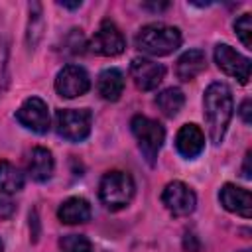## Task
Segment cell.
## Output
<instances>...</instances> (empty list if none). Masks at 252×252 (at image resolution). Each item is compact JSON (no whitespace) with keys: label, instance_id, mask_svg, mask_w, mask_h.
Here are the masks:
<instances>
[{"label":"cell","instance_id":"6da1fadb","mask_svg":"<svg viewBox=\"0 0 252 252\" xmlns=\"http://www.w3.org/2000/svg\"><path fill=\"white\" fill-rule=\"evenodd\" d=\"M234 110L232 93L224 83H211L203 94V116L207 122L209 138L213 144H220L230 124Z\"/></svg>","mask_w":252,"mask_h":252},{"label":"cell","instance_id":"7a4b0ae2","mask_svg":"<svg viewBox=\"0 0 252 252\" xmlns=\"http://www.w3.org/2000/svg\"><path fill=\"white\" fill-rule=\"evenodd\" d=\"M134 43L140 51L154 55V57H161V55L173 53L181 45V32L175 26H167V24H159V22L146 24L136 33Z\"/></svg>","mask_w":252,"mask_h":252},{"label":"cell","instance_id":"3957f363","mask_svg":"<svg viewBox=\"0 0 252 252\" xmlns=\"http://www.w3.org/2000/svg\"><path fill=\"white\" fill-rule=\"evenodd\" d=\"M134 191H136V185L132 175L118 169L104 173L98 183V199L110 211H120L128 207L134 197Z\"/></svg>","mask_w":252,"mask_h":252},{"label":"cell","instance_id":"277c9868","mask_svg":"<svg viewBox=\"0 0 252 252\" xmlns=\"http://www.w3.org/2000/svg\"><path fill=\"white\" fill-rule=\"evenodd\" d=\"M130 130H132V134H134V138L138 142V148L144 154L146 161L150 165H154L156 158H158V154H159V150L163 146V140H165L163 126L154 118L136 114L130 120Z\"/></svg>","mask_w":252,"mask_h":252},{"label":"cell","instance_id":"5b68a950","mask_svg":"<svg viewBox=\"0 0 252 252\" xmlns=\"http://www.w3.org/2000/svg\"><path fill=\"white\" fill-rule=\"evenodd\" d=\"M93 114L89 108H59L55 112V132L69 140L81 142L91 134Z\"/></svg>","mask_w":252,"mask_h":252},{"label":"cell","instance_id":"8992f818","mask_svg":"<svg viewBox=\"0 0 252 252\" xmlns=\"http://www.w3.org/2000/svg\"><path fill=\"white\" fill-rule=\"evenodd\" d=\"M89 49L102 57H114L126 49V39L114 22L102 20L98 30L94 32V35L89 41Z\"/></svg>","mask_w":252,"mask_h":252},{"label":"cell","instance_id":"52a82bcc","mask_svg":"<svg viewBox=\"0 0 252 252\" xmlns=\"http://www.w3.org/2000/svg\"><path fill=\"white\" fill-rule=\"evenodd\" d=\"M161 203L165 205V209L175 215V217H187L195 211L197 205V195L195 191L183 183V181H171L163 187L161 191Z\"/></svg>","mask_w":252,"mask_h":252},{"label":"cell","instance_id":"ba28073f","mask_svg":"<svg viewBox=\"0 0 252 252\" xmlns=\"http://www.w3.org/2000/svg\"><path fill=\"white\" fill-rule=\"evenodd\" d=\"M215 63H217V67H219L222 73H226V75L238 79V83H242V85L248 83L250 71H252L250 59L244 57V55H240V53H238L236 49H232L230 45L219 43V45L215 47Z\"/></svg>","mask_w":252,"mask_h":252},{"label":"cell","instance_id":"9c48e42d","mask_svg":"<svg viewBox=\"0 0 252 252\" xmlns=\"http://www.w3.org/2000/svg\"><path fill=\"white\" fill-rule=\"evenodd\" d=\"M91 89V77L81 65H65L55 77V91L63 98H75Z\"/></svg>","mask_w":252,"mask_h":252},{"label":"cell","instance_id":"30bf717a","mask_svg":"<svg viewBox=\"0 0 252 252\" xmlns=\"http://www.w3.org/2000/svg\"><path fill=\"white\" fill-rule=\"evenodd\" d=\"M16 120L35 132V134H45L49 130V110L47 104L39 96H30L22 102V106L16 110Z\"/></svg>","mask_w":252,"mask_h":252},{"label":"cell","instance_id":"8fae6325","mask_svg":"<svg viewBox=\"0 0 252 252\" xmlns=\"http://www.w3.org/2000/svg\"><path fill=\"white\" fill-rule=\"evenodd\" d=\"M130 77L142 91H154L165 77V67L146 57H134L130 63Z\"/></svg>","mask_w":252,"mask_h":252},{"label":"cell","instance_id":"7c38bea8","mask_svg":"<svg viewBox=\"0 0 252 252\" xmlns=\"http://www.w3.org/2000/svg\"><path fill=\"white\" fill-rule=\"evenodd\" d=\"M219 199H220V205L226 211L236 213L244 219H250V215H252V195H250L248 189L232 185V183H224L220 193H219Z\"/></svg>","mask_w":252,"mask_h":252},{"label":"cell","instance_id":"4fadbf2b","mask_svg":"<svg viewBox=\"0 0 252 252\" xmlns=\"http://www.w3.org/2000/svg\"><path fill=\"white\" fill-rule=\"evenodd\" d=\"M175 148L187 159L197 158L205 150V134H203V130L197 124H183L179 128L177 136H175Z\"/></svg>","mask_w":252,"mask_h":252},{"label":"cell","instance_id":"5bb4252c","mask_svg":"<svg viewBox=\"0 0 252 252\" xmlns=\"http://www.w3.org/2000/svg\"><path fill=\"white\" fill-rule=\"evenodd\" d=\"M53 167H55V161H53V156L47 148L43 146H35L32 152H30V158H28V173L33 181H47L51 175H53Z\"/></svg>","mask_w":252,"mask_h":252},{"label":"cell","instance_id":"9a60e30c","mask_svg":"<svg viewBox=\"0 0 252 252\" xmlns=\"http://www.w3.org/2000/svg\"><path fill=\"white\" fill-rule=\"evenodd\" d=\"M207 69V55L203 49H189L185 51L175 65V75L181 81H193Z\"/></svg>","mask_w":252,"mask_h":252},{"label":"cell","instance_id":"2e32d148","mask_svg":"<svg viewBox=\"0 0 252 252\" xmlns=\"http://www.w3.org/2000/svg\"><path fill=\"white\" fill-rule=\"evenodd\" d=\"M57 217L65 224H81L91 219V205L83 197H69L57 209Z\"/></svg>","mask_w":252,"mask_h":252},{"label":"cell","instance_id":"e0dca14e","mask_svg":"<svg viewBox=\"0 0 252 252\" xmlns=\"http://www.w3.org/2000/svg\"><path fill=\"white\" fill-rule=\"evenodd\" d=\"M96 91L98 94L104 98V100H118L122 91H124V75L110 67V69H104L100 75H98V81H96Z\"/></svg>","mask_w":252,"mask_h":252},{"label":"cell","instance_id":"ac0fdd59","mask_svg":"<svg viewBox=\"0 0 252 252\" xmlns=\"http://www.w3.org/2000/svg\"><path fill=\"white\" fill-rule=\"evenodd\" d=\"M183 102H185L183 91L177 89V87L163 89V91L158 93V96H156V104H158V108H159L167 118L177 116V112L183 108Z\"/></svg>","mask_w":252,"mask_h":252},{"label":"cell","instance_id":"d6986e66","mask_svg":"<svg viewBox=\"0 0 252 252\" xmlns=\"http://www.w3.org/2000/svg\"><path fill=\"white\" fill-rule=\"evenodd\" d=\"M24 187V173L10 161H0V193L12 195Z\"/></svg>","mask_w":252,"mask_h":252},{"label":"cell","instance_id":"ffe728a7","mask_svg":"<svg viewBox=\"0 0 252 252\" xmlns=\"http://www.w3.org/2000/svg\"><path fill=\"white\" fill-rule=\"evenodd\" d=\"M41 33H43V16H41V4H39V2H32V4H30L28 33H26L28 45H30V47H35V45H37V41L41 39Z\"/></svg>","mask_w":252,"mask_h":252},{"label":"cell","instance_id":"44dd1931","mask_svg":"<svg viewBox=\"0 0 252 252\" xmlns=\"http://www.w3.org/2000/svg\"><path fill=\"white\" fill-rule=\"evenodd\" d=\"M59 248L63 252H91V240L83 234H67L59 240Z\"/></svg>","mask_w":252,"mask_h":252},{"label":"cell","instance_id":"7402d4cb","mask_svg":"<svg viewBox=\"0 0 252 252\" xmlns=\"http://www.w3.org/2000/svg\"><path fill=\"white\" fill-rule=\"evenodd\" d=\"M234 32H236L238 39L242 41V45L246 49H252V18H250V14H242L234 22Z\"/></svg>","mask_w":252,"mask_h":252},{"label":"cell","instance_id":"603a6c76","mask_svg":"<svg viewBox=\"0 0 252 252\" xmlns=\"http://www.w3.org/2000/svg\"><path fill=\"white\" fill-rule=\"evenodd\" d=\"M8 83V39L6 32L0 26V93L6 89Z\"/></svg>","mask_w":252,"mask_h":252},{"label":"cell","instance_id":"cb8c5ba5","mask_svg":"<svg viewBox=\"0 0 252 252\" xmlns=\"http://www.w3.org/2000/svg\"><path fill=\"white\" fill-rule=\"evenodd\" d=\"M238 114L244 120V124H250L252 122V102H250V98H244L242 100V104L238 108Z\"/></svg>","mask_w":252,"mask_h":252},{"label":"cell","instance_id":"d4e9b609","mask_svg":"<svg viewBox=\"0 0 252 252\" xmlns=\"http://www.w3.org/2000/svg\"><path fill=\"white\" fill-rule=\"evenodd\" d=\"M183 248H185V250H189V252H199L201 244H199V240L195 238V234L187 232V234H185V238H183Z\"/></svg>","mask_w":252,"mask_h":252},{"label":"cell","instance_id":"484cf974","mask_svg":"<svg viewBox=\"0 0 252 252\" xmlns=\"http://www.w3.org/2000/svg\"><path fill=\"white\" fill-rule=\"evenodd\" d=\"M14 209H16L14 203L0 195V219H8V217L14 213Z\"/></svg>","mask_w":252,"mask_h":252},{"label":"cell","instance_id":"4316f807","mask_svg":"<svg viewBox=\"0 0 252 252\" xmlns=\"http://www.w3.org/2000/svg\"><path fill=\"white\" fill-rule=\"evenodd\" d=\"M250 161H252V152L248 150V152H246V156H244V165H242V177H246V179H250V177H252Z\"/></svg>","mask_w":252,"mask_h":252},{"label":"cell","instance_id":"83f0119b","mask_svg":"<svg viewBox=\"0 0 252 252\" xmlns=\"http://www.w3.org/2000/svg\"><path fill=\"white\" fill-rule=\"evenodd\" d=\"M33 226V232H32V236H33V240H37V234H39V222H37V215H35V211L30 215V228Z\"/></svg>","mask_w":252,"mask_h":252},{"label":"cell","instance_id":"f1b7e54d","mask_svg":"<svg viewBox=\"0 0 252 252\" xmlns=\"http://www.w3.org/2000/svg\"><path fill=\"white\" fill-rule=\"evenodd\" d=\"M59 6L69 8V10H75V8H81V0H75V2H65V0H61V2H59Z\"/></svg>","mask_w":252,"mask_h":252},{"label":"cell","instance_id":"f546056e","mask_svg":"<svg viewBox=\"0 0 252 252\" xmlns=\"http://www.w3.org/2000/svg\"><path fill=\"white\" fill-rule=\"evenodd\" d=\"M144 8H152V10H163V8H167V2H161V4H144Z\"/></svg>","mask_w":252,"mask_h":252},{"label":"cell","instance_id":"4dcf8cb0","mask_svg":"<svg viewBox=\"0 0 252 252\" xmlns=\"http://www.w3.org/2000/svg\"><path fill=\"white\" fill-rule=\"evenodd\" d=\"M0 252H4V244H2V240H0Z\"/></svg>","mask_w":252,"mask_h":252},{"label":"cell","instance_id":"1f68e13d","mask_svg":"<svg viewBox=\"0 0 252 252\" xmlns=\"http://www.w3.org/2000/svg\"><path fill=\"white\" fill-rule=\"evenodd\" d=\"M240 252H250V250H240Z\"/></svg>","mask_w":252,"mask_h":252}]
</instances>
